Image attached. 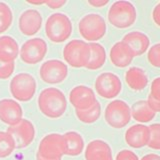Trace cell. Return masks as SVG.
I'll return each mask as SVG.
<instances>
[{
  "label": "cell",
  "instance_id": "1",
  "mask_svg": "<svg viewBox=\"0 0 160 160\" xmlns=\"http://www.w3.org/2000/svg\"><path fill=\"white\" fill-rule=\"evenodd\" d=\"M38 107L46 117L56 119L66 111L67 100L64 93L58 88H45L38 96Z\"/></svg>",
  "mask_w": 160,
  "mask_h": 160
},
{
  "label": "cell",
  "instance_id": "2",
  "mask_svg": "<svg viewBox=\"0 0 160 160\" xmlns=\"http://www.w3.org/2000/svg\"><path fill=\"white\" fill-rule=\"evenodd\" d=\"M72 33L71 20L66 14L53 13L45 23V34L53 43H61L67 40Z\"/></svg>",
  "mask_w": 160,
  "mask_h": 160
},
{
  "label": "cell",
  "instance_id": "3",
  "mask_svg": "<svg viewBox=\"0 0 160 160\" xmlns=\"http://www.w3.org/2000/svg\"><path fill=\"white\" fill-rule=\"evenodd\" d=\"M137 18L136 8L129 1H116L109 8L108 21L114 27L126 29L135 23Z\"/></svg>",
  "mask_w": 160,
  "mask_h": 160
},
{
  "label": "cell",
  "instance_id": "4",
  "mask_svg": "<svg viewBox=\"0 0 160 160\" xmlns=\"http://www.w3.org/2000/svg\"><path fill=\"white\" fill-rule=\"evenodd\" d=\"M91 49L84 40L74 39L69 41L63 49V57L71 67H86L90 60Z\"/></svg>",
  "mask_w": 160,
  "mask_h": 160
},
{
  "label": "cell",
  "instance_id": "5",
  "mask_svg": "<svg viewBox=\"0 0 160 160\" xmlns=\"http://www.w3.org/2000/svg\"><path fill=\"white\" fill-rule=\"evenodd\" d=\"M106 22L101 15L89 13L83 16L78 23V29L81 36L91 42H96L104 37L106 33Z\"/></svg>",
  "mask_w": 160,
  "mask_h": 160
},
{
  "label": "cell",
  "instance_id": "6",
  "mask_svg": "<svg viewBox=\"0 0 160 160\" xmlns=\"http://www.w3.org/2000/svg\"><path fill=\"white\" fill-rule=\"evenodd\" d=\"M64 138L59 133L44 136L38 146L36 160H61L64 155Z\"/></svg>",
  "mask_w": 160,
  "mask_h": 160
},
{
  "label": "cell",
  "instance_id": "7",
  "mask_svg": "<svg viewBox=\"0 0 160 160\" xmlns=\"http://www.w3.org/2000/svg\"><path fill=\"white\" fill-rule=\"evenodd\" d=\"M10 92L18 101L26 102L31 100L36 92V81L29 73L16 74L10 81Z\"/></svg>",
  "mask_w": 160,
  "mask_h": 160
},
{
  "label": "cell",
  "instance_id": "8",
  "mask_svg": "<svg viewBox=\"0 0 160 160\" xmlns=\"http://www.w3.org/2000/svg\"><path fill=\"white\" fill-rule=\"evenodd\" d=\"M104 116L109 126L120 129L131 120V109L123 100H113L105 108Z\"/></svg>",
  "mask_w": 160,
  "mask_h": 160
},
{
  "label": "cell",
  "instance_id": "9",
  "mask_svg": "<svg viewBox=\"0 0 160 160\" xmlns=\"http://www.w3.org/2000/svg\"><path fill=\"white\" fill-rule=\"evenodd\" d=\"M95 89L99 96L112 99L118 96L122 90V83L116 74L111 72L101 73L95 80Z\"/></svg>",
  "mask_w": 160,
  "mask_h": 160
},
{
  "label": "cell",
  "instance_id": "10",
  "mask_svg": "<svg viewBox=\"0 0 160 160\" xmlns=\"http://www.w3.org/2000/svg\"><path fill=\"white\" fill-rule=\"evenodd\" d=\"M47 53V44L42 38H32L24 42L20 48V58L26 64H36L42 61Z\"/></svg>",
  "mask_w": 160,
  "mask_h": 160
},
{
  "label": "cell",
  "instance_id": "11",
  "mask_svg": "<svg viewBox=\"0 0 160 160\" xmlns=\"http://www.w3.org/2000/svg\"><path fill=\"white\" fill-rule=\"evenodd\" d=\"M39 74L45 83L58 84L66 79L68 75V67L66 64L60 60H47L41 65Z\"/></svg>",
  "mask_w": 160,
  "mask_h": 160
},
{
  "label": "cell",
  "instance_id": "12",
  "mask_svg": "<svg viewBox=\"0 0 160 160\" xmlns=\"http://www.w3.org/2000/svg\"><path fill=\"white\" fill-rule=\"evenodd\" d=\"M7 132L13 137L15 146L18 149L29 146L35 137L34 125L27 119H22L17 124L9 126L7 128Z\"/></svg>",
  "mask_w": 160,
  "mask_h": 160
},
{
  "label": "cell",
  "instance_id": "13",
  "mask_svg": "<svg viewBox=\"0 0 160 160\" xmlns=\"http://www.w3.org/2000/svg\"><path fill=\"white\" fill-rule=\"evenodd\" d=\"M69 101L75 110H86L97 102L93 90L85 85H78L69 93Z\"/></svg>",
  "mask_w": 160,
  "mask_h": 160
},
{
  "label": "cell",
  "instance_id": "14",
  "mask_svg": "<svg viewBox=\"0 0 160 160\" xmlns=\"http://www.w3.org/2000/svg\"><path fill=\"white\" fill-rule=\"evenodd\" d=\"M22 116V107L17 101L8 98L0 100V120L3 123L13 126L21 121Z\"/></svg>",
  "mask_w": 160,
  "mask_h": 160
},
{
  "label": "cell",
  "instance_id": "15",
  "mask_svg": "<svg viewBox=\"0 0 160 160\" xmlns=\"http://www.w3.org/2000/svg\"><path fill=\"white\" fill-rule=\"evenodd\" d=\"M18 25L22 34L32 36L41 29L42 16L36 9H27L20 15Z\"/></svg>",
  "mask_w": 160,
  "mask_h": 160
},
{
  "label": "cell",
  "instance_id": "16",
  "mask_svg": "<svg viewBox=\"0 0 160 160\" xmlns=\"http://www.w3.org/2000/svg\"><path fill=\"white\" fill-rule=\"evenodd\" d=\"M150 140L149 126L142 124L132 125L125 132V141L132 148H142L147 146Z\"/></svg>",
  "mask_w": 160,
  "mask_h": 160
},
{
  "label": "cell",
  "instance_id": "17",
  "mask_svg": "<svg viewBox=\"0 0 160 160\" xmlns=\"http://www.w3.org/2000/svg\"><path fill=\"white\" fill-rule=\"evenodd\" d=\"M109 57L110 61L112 62L114 66L118 68H125L132 62L135 56L131 49L121 40L112 46L111 50H110Z\"/></svg>",
  "mask_w": 160,
  "mask_h": 160
},
{
  "label": "cell",
  "instance_id": "18",
  "mask_svg": "<svg viewBox=\"0 0 160 160\" xmlns=\"http://www.w3.org/2000/svg\"><path fill=\"white\" fill-rule=\"evenodd\" d=\"M86 160H113L112 150L109 144L101 139L90 141L85 149Z\"/></svg>",
  "mask_w": 160,
  "mask_h": 160
},
{
  "label": "cell",
  "instance_id": "19",
  "mask_svg": "<svg viewBox=\"0 0 160 160\" xmlns=\"http://www.w3.org/2000/svg\"><path fill=\"white\" fill-rule=\"evenodd\" d=\"M122 41L131 49L134 56H140L147 51L150 45V40L146 34L140 31H132L123 37Z\"/></svg>",
  "mask_w": 160,
  "mask_h": 160
},
{
  "label": "cell",
  "instance_id": "20",
  "mask_svg": "<svg viewBox=\"0 0 160 160\" xmlns=\"http://www.w3.org/2000/svg\"><path fill=\"white\" fill-rule=\"evenodd\" d=\"M19 53L20 49L18 43L13 37L7 35L0 37V61L14 62Z\"/></svg>",
  "mask_w": 160,
  "mask_h": 160
},
{
  "label": "cell",
  "instance_id": "21",
  "mask_svg": "<svg viewBox=\"0 0 160 160\" xmlns=\"http://www.w3.org/2000/svg\"><path fill=\"white\" fill-rule=\"evenodd\" d=\"M125 81L133 91H141L147 86L148 77L143 69L131 67L125 73Z\"/></svg>",
  "mask_w": 160,
  "mask_h": 160
},
{
  "label": "cell",
  "instance_id": "22",
  "mask_svg": "<svg viewBox=\"0 0 160 160\" xmlns=\"http://www.w3.org/2000/svg\"><path fill=\"white\" fill-rule=\"evenodd\" d=\"M64 138V155L77 156L81 154L84 149V140L78 132L68 131L63 134Z\"/></svg>",
  "mask_w": 160,
  "mask_h": 160
},
{
  "label": "cell",
  "instance_id": "23",
  "mask_svg": "<svg viewBox=\"0 0 160 160\" xmlns=\"http://www.w3.org/2000/svg\"><path fill=\"white\" fill-rule=\"evenodd\" d=\"M89 46L91 49V55H90V60L85 68L89 70H98L103 66L106 61V51L102 45L97 42L89 43Z\"/></svg>",
  "mask_w": 160,
  "mask_h": 160
},
{
  "label": "cell",
  "instance_id": "24",
  "mask_svg": "<svg viewBox=\"0 0 160 160\" xmlns=\"http://www.w3.org/2000/svg\"><path fill=\"white\" fill-rule=\"evenodd\" d=\"M130 109H131V117L141 123L151 121L156 114L148 106L147 101L145 100H139L135 102Z\"/></svg>",
  "mask_w": 160,
  "mask_h": 160
},
{
  "label": "cell",
  "instance_id": "25",
  "mask_svg": "<svg viewBox=\"0 0 160 160\" xmlns=\"http://www.w3.org/2000/svg\"><path fill=\"white\" fill-rule=\"evenodd\" d=\"M77 118L85 124H91L96 122L101 115V106L97 101L92 107L86 110H75Z\"/></svg>",
  "mask_w": 160,
  "mask_h": 160
},
{
  "label": "cell",
  "instance_id": "26",
  "mask_svg": "<svg viewBox=\"0 0 160 160\" xmlns=\"http://www.w3.org/2000/svg\"><path fill=\"white\" fill-rule=\"evenodd\" d=\"M15 148V141L11 135L7 131H0V158L8 157Z\"/></svg>",
  "mask_w": 160,
  "mask_h": 160
},
{
  "label": "cell",
  "instance_id": "27",
  "mask_svg": "<svg viewBox=\"0 0 160 160\" xmlns=\"http://www.w3.org/2000/svg\"><path fill=\"white\" fill-rule=\"evenodd\" d=\"M13 15L9 5L0 2V34L7 31L12 24Z\"/></svg>",
  "mask_w": 160,
  "mask_h": 160
},
{
  "label": "cell",
  "instance_id": "28",
  "mask_svg": "<svg viewBox=\"0 0 160 160\" xmlns=\"http://www.w3.org/2000/svg\"><path fill=\"white\" fill-rule=\"evenodd\" d=\"M150 140L147 146L153 150H160V123H154L149 126Z\"/></svg>",
  "mask_w": 160,
  "mask_h": 160
},
{
  "label": "cell",
  "instance_id": "29",
  "mask_svg": "<svg viewBox=\"0 0 160 160\" xmlns=\"http://www.w3.org/2000/svg\"><path fill=\"white\" fill-rule=\"evenodd\" d=\"M147 58H148L149 63L151 64L152 66L156 68H160V43L154 44L153 46L149 49Z\"/></svg>",
  "mask_w": 160,
  "mask_h": 160
},
{
  "label": "cell",
  "instance_id": "30",
  "mask_svg": "<svg viewBox=\"0 0 160 160\" xmlns=\"http://www.w3.org/2000/svg\"><path fill=\"white\" fill-rule=\"evenodd\" d=\"M14 62L0 61V79H8L14 72Z\"/></svg>",
  "mask_w": 160,
  "mask_h": 160
},
{
  "label": "cell",
  "instance_id": "31",
  "mask_svg": "<svg viewBox=\"0 0 160 160\" xmlns=\"http://www.w3.org/2000/svg\"><path fill=\"white\" fill-rule=\"evenodd\" d=\"M149 95L152 96L154 99L159 100L160 101V77H156L152 81Z\"/></svg>",
  "mask_w": 160,
  "mask_h": 160
},
{
  "label": "cell",
  "instance_id": "32",
  "mask_svg": "<svg viewBox=\"0 0 160 160\" xmlns=\"http://www.w3.org/2000/svg\"><path fill=\"white\" fill-rule=\"evenodd\" d=\"M115 160H139V158L133 151L124 149L117 153Z\"/></svg>",
  "mask_w": 160,
  "mask_h": 160
},
{
  "label": "cell",
  "instance_id": "33",
  "mask_svg": "<svg viewBox=\"0 0 160 160\" xmlns=\"http://www.w3.org/2000/svg\"><path fill=\"white\" fill-rule=\"evenodd\" d=\"M146 101H147L148 106L151 108L155 113L160 112V101H159V100L154 99L152 96H150V95H149L148 99L146 100Z\"/></svg>",
  "mask_w": 160,
  "mask_h": 160
},
{
  "label": "cell",
  "instance_id": "34",
  "mask_svg": "<svg viewBox=\"0 0 160 160\" xmlns=\"http://www.w3.org/2000/svg\"><path fill=\"white\" fill-rule=\"evenodd\" d=\"M45 4L51 9H58L66 4V1L65 0H50V1H45Z\"/></svg>",
  "mask_w": 160,
  "mask_h": 160
},
{
  "label": "cell",
  "instance_id": "35",
  "mask_svg": "<svg viewBox=\"0 0 160 160\" xmlns=\"http://www.w3.org/2000/svg\"><path fill=\"white\" fill-rule=\"evenodd\" d=\"M152 18H153L154 23L156 24L158 27H160V2L155 5L153 12H152Z\"/></svg>",
  "mask_w": 160,
  "mask_h": 160
},
{
  "label": "cell",
  "instance_id": "36",
  "mask_svg": "<svg viewBox=\"0 0 160 160\" xmlns=\"http://www.w3.org/2000/svg\"><path fill=\"white\" fill-rule=\"evenodd\" d=\"M108 3H109L108 0H89L88 1L89 5H91V6L96 7V8L103 7L105 5H107Z\"/></svg>",
  "mask_w": 160,
  "mask_h": 160
},
{
  "label": "cell",
  "instance_id": "37",
  "mask_svg": "<svg viewBox=\"0 0 160 160\" xmlns=\"http://www.w3.org/2000/svg\"><path fill=\"white\" fill-rule=\"evenodd\" d=\"M140 160H160V156L155 153H150L147 155H144Z\"/></svg>",
  "mask_w": 160,
  "mask_h": 160
},
{
  "label": "cell",
  "instance_id": "38",
  "mask_svg": "<svg viewBox=\"0 0 160 160\" xmlns=\"http://www.w3.org/2000/svg\"><path fill=\"white\" fill-rule=\"evenodd\" d=\"M29 4H32V5H42V4H45V1H28Z\"/></svg>",
  "mask_w": 160,
  "mask_h": 160
}]
</instances>
